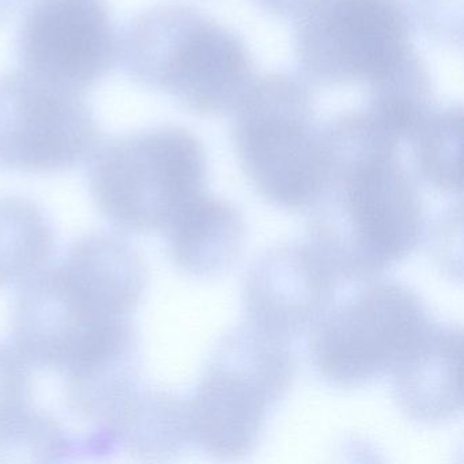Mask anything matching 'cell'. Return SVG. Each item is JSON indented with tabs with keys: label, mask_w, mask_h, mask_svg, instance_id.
<instances>
[{
	"label": "cell",
	"mask_w": 464,
	"mask_h": 464,
	"mask_svg": "<svg viewBox=\"0 0 464 464\" xmlns=\"http://www.w3.org/2000/svg\"><path fill=\"white\" fill-rule=\"evenodd\" d=\"M418 20L433 39L461 43V0H412Z\"/></svg>",
	"instance_id": "obj_21"
},
{
	"label": "cell",
	"mask_w": 464,
	"mask_h": 464,
	"mask_svg": "<svg viewBox=\"0 0 464 464\" xmlns=\"http://www.w3.org/2000/svg\"><path fill=\"white\" fill-rule=\"evenodd\" d=\"M206 154L183 127L161 126L115 138L93 154L94 202L119 229L165 230L205 194Z\"/></svg>",
	"instance_id": "obj_4"
},
{
	"label": "cell",
	"mask_w": 464,
	"mask_h": 464,
	"mask_svg": "<svg viewBox=\"0 0 464 464\" xmlns=\"http://www.w3.org/2000/svg\"><path fill=\"white\" fill-rule=\"evenodd\" d=\"M328 176L314 205L312 246L335 276L361 278L417 246L420 195L398 160V142L366 111L322 127Z\"/></svg>",
	"instance_id": "obj_1"
},
{
	"label": "cell",
	"mask_w": 464,
	"mask_h": 464,
	"mask_svg": "<svg viewBox=\"0 0 464 464\" xmlns=\"http://www.w3.org/2000/svg\"><path fill=\"white\" fill-rule=\"evenodd\" d=\"M233 115L236 153L257 191L285 208L314 205L328 168L308 85L286 72L255 78Z\"/></svg>",
	"instance_id": "obj_3"
},
{
	"label": "cell",
	"mask_w": 464,
	"mask_h": 464,
	"mask_svg": "<svg viewBox=\"0 0 464 464\" xmlns=\"http://www.w3.org/2000/svg\"><path fill=\"white\" fill-rule=\"evenodd\" d=\"M366 112L396 140H411L436 110L425 62L410 48L368 81Z\"/></svg>",
	"instance_id": "obj_15"
},
{
	"label": "cell",
	"mask_w": 464,
	"mask_h": 464,
	"mask_svg": "<svg viewBox=\"0 0 464 464\" xmlns=\"http://www.w3.org/2000/svg\"><path fill=\"white\" fill-rule=\"evenodd\" d=\"M461 350V331L431 324L393 368L396 399L407 414L434 422L460 411Z\"/></svg>",
	"instance_id": "obj_12"
},
{
	"label": "cell",
	"mask_w": 464,
	"mask_h": 464,
	"mask_svg": "<svg viewBox=\"0 0 464 464\" xmlns=\"http://www.w3.org/2000/svg\"><path fill=\"white\" fill-rule=\"evenodd\" d=\"M55 235L39 206L24 198H0V286L25 282L44 268Z\"/></svg>",
	"instance_id": "obj_17"
},
{
	"label": "cell",
	"mask_w": 464,
	"mask_h": 464,
	"mask_svg": "<svg viewBox=\"0 0 464 464\" xmlns=\"http://www.w3.org/2000/svg\"><path fill=\"white\" fill-rule=\"evenodd\" d=\"M31 374L15 349L0 344V425L29 409Z\"/></svg>",
	"instance_id": "obj_20"
},
{
	"label": "cell",
	"mask_w": 464,
	"mask_h": 464,
	"mask_svg": "<svg viewBox=\"0 0 464 464\" xmlns=\"http://www.w3.org/2000/svg\"><path fill=\"white\" fill-rule=\"evenodd\" d=\"M295 24L298 62L319 85L368 82L412 48L401 0H319Z\"/></svg>",
	"instance_id": "obj_7"
},
{
	"label": "cell",
	"mask_w": 464,
	"mask_h": 464,
	"mask_svg": "<svg viewBox=\"0 0 464 464\" xmlns=\"http://www.w3.org/2000/svg\"><path fill=\"white\" fill-rule=\"evenodd\" d=\"M257 2L271 14L297 20L304 13L314 7L319 0H257Z\"/></svg>",
	"instance_id": "obj_22"
},
{
	"label": "cell",
	"mask_w": 464,
	"mask_h": 464,
	"mask_svg": "<svg viewBox=\"0 0 464 464\" xmlns=\"http://www.w3.org/2000/svg\"><path fill=\"white\" fill-rule=\"evenodd\" d=\"M279 343L256 331L222 347L187 406L189 434L206 450L236 458L255 447L268 401L286 390L292 376L290 355Z\"/></svg>",
	"instance_id": "obj_5"
},
{
	"label": "cell",
	"mask_w": 464,
	"mask_h": 464,
	"mask_svg": "<svg viewBox=\"0 0 464 464\" xmlns=\"http://www.w3.org/2000/svg\"><path fill=\"white\" fill-rule=\"evenodd\" d=\"M17 47L26 72L80 94L104 80L119 58L107 0H31Z\"/></svg>",
	"instance_id": "obj_10"
},
{
	"label": "cell",
	"mask_w": 464,
	"mask_h": 464,
	"mask_svg": "<svg viewBox=\"0 0 464 464\" xmlns=\"http://www.w3.org/2000/svg\"><path fill=\"white\" fill-rule=\"evenodd\" d=\"M119 58L135 82L199 116L233 113L256 78L235 32L180 4L137 15L119 43Z\"/></svg>",
	"instance_id": "obj_2"
},
{
	"label": "cell",
	"mask_w": 464,
	"mask_h": 464,
	"mask_svg": "<svg viewBox=\"0 0 464 464\" xmlns=\"http://www.w3.org/2000/svg\"><path fill=\"white\" fill-rule=\"evenodd\" d=\"M104 433L135 455L159 458L175 452L188 436V410L175 396L138 387Z\"/></svg>",
	"instance_id": "obj_16"
},
{
	"label": "cell",
	"mask_w": 464,
	"mask_h": 464,
	"mask_svg": "<svg viewBox=\"0 0 464 464\" xmlns=\"http://www.w3.org/2000/svg\"><path fill=\"white\" fill-rule=\"evenodd\" d=\"M20 0H0V23H4L17 6Z\"/></svg>",
	"instance_id": "obj_23"
},
{
	"label": "cell",
	"mask_w": 464,
	"mask_h": 464,
	"mask_svg": "<svg viewBox=\"0 0 464 464\" xmlns=\"http://www.w3.org/2000/svg\"><path fill=\"white\" fill-rule=\"evenodd\" d=\"M59 267L97 308L116 319L129 317L145 287L146 271L138 252L107 233L75 241Z\"/></svg>",
	"instance_id": "obj_13"
},
{
	"label": "cell",
	"mask_w": 464,
	"mask_h": 464,
	"mask_svg": "<svg viewBox=\"0 0 464 464\" xmlns=\"http://www.w3.org/2000/svg\"><path fill=\"white\" fill-rule=\"evenodd\" d=\"M430 325L410 290L374 285L323 316L314 327L312 354L323 376L355 384L395 368Z\"/></svg>",
	"instance_id": "obj_9"
},
{
	"label": "cell",
	"mask_w": 464,
	"mask_h": 464,
	"mask_svg": "<svg viewBox=\"0 0 464 464\" xmlns=\"http://www.w3.org/2000/svg\"><path fill=\"white\" fill-rule=\"evenodd\" d=\"M100 137L82 94L26 72L0 75V169L64 172L93 157Z\"/></svg>",
	"instance_id": "obj_8"
},
{
	"label": "cell",
	"mask_w": 464,
	"mask_h": 464,
	"mask_svg": "<svg viewBox=\"0 0 464 464\" xmlns=\"http://www.w3.org/2000/svg\"><path fill=\"white\" fill-rule=\"evenodd\" d=\"M69 444L55 420L31 407L0 425V463L59 461Z\"/></svg>",
	"instance_id": "obj_19"
},
{
	"label": "cell",
	"mask_w": 464,
	"mask_h": 464,
	"mask_svg": "<svg viewBox=\"0 0 464 464\" xmlns=\"http://www.w3.org/2000/svg\"><path fill=\"white\" fill-rule=\"evenodd\" d=\"M173 259L184 270L206 276L227 267L240 248L243 222L232 205L205 194L168 227Z\"/></svg>",
	"instance_id": "obj_14"
},
{
	"label": "cell",
	"mask_w": 464,
	"mask_h": 464,
	"mask_svg": "<svg viewBox=\"0 0 464 464\" xmlns=\"http://www.w3.org/2000/svg\"><path fill=\"white\" fill-rule=\"evenodd\" d=\"M335 274L314 246H279L252 268L246 305L256 331L282 342L327 314Z\"/></svg>",
	"instance_id": "obj_11"
},
{
	"label": "cell",
	"mask_w": 464,
	"mask_h": 464,
	"mask_svg": "<svg viewBox=\"0 0 464 464\" xmlns=\"http://www.w3.org/2000/svg\"><path fill=\"white\" fill-rule=\"evenodd\" d=\"M420 175L437 188L461 191L463 110L460 105L436 108L412 138Z\"/></svg>",
	"instance_id": "obj_18"
},
{
	"label": "cell",
	"mask_w": 464,
	"mask_h": 464,
	"mask_svg": "<svg viewBox=\"0 0 464 464\" xmlns=\"http://www.w3.org/2000/svg\"><path fill=\"white\" fill-rule=\"evenodd\" d=\"M12 333L28 365L69 373L135 347L129 320L105 314L61 267L26 279L13 308Z\"/></svg>",
	"instance_id": "obj_6"
}]
</instances>
